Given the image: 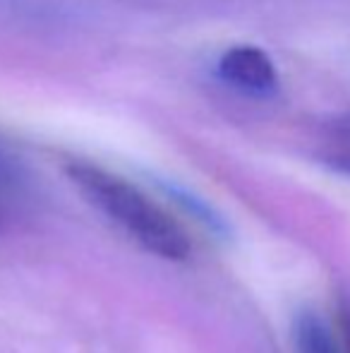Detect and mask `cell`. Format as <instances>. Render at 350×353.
Returning <instances> with one entry per match:
<instances>
[{
    "mask_svg": "<svg viewBox=\"0 0 350 353\" xmlns=\"http://www.w3.org/2000/svg\"><path fill=\"white\" fill-rule=\"evenodd\" d=\"M65 176L94 210L120 226L146 252L171 262L187 260L192 250L187 231L135 183L98 163L77 159L65 163Z\"/></svg>",
    "mask_w": 350,
    "mask_h": 353,
    "instance_id": "1",
    "label": "cell"
},
{
    "mask_svg": "<svg viewBox=\"0 0 350 353\" xmlns=\"http://www.w3.org/2000/svg\"><path fill=\"white\" fill-rule=\"evenodd\" d=\"M216 72L226 84L250 97L266 99L278 92V70L269 53L257 46H233L221 53Z\"/></svg>",
    "mask_w": 350,
    "mask_h": 353,
    "instance_id": "2",
    "label": "cell"
},
{
    "mask_svg": "<svg viewBox=\"0 0 350 353\" xmlns=\"http://www.w3.org/2000/svg\"><path fill=\"white\" fill-rule=\"evenodd\" d=\"M295 349L298 353H338L331 330L317 315H300L295 322Z\"/></svg>",
    "mask_w": 350,
    "mask_h": 353,
    "instance_id": "3",
    "label": "cell"
},
{
    "mask_svg": "<svg viewBox=\"0 0 350 353\" xmlns=\"http://www.w3.org/2000/svg\"><path fill=\"white\" fill-rule=\"evenodd\" d=\"M322 159L333 171H341L350 176V121L336 123V125L327 132Z\"/></svg>",
    "mask_w": 350,
    "mask_h": 353,
    "instance_id": "4",
    "label": "cell"
}]
</instances>
